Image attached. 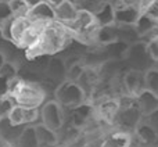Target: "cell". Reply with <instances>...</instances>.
<instances>
[{"mask_svg": "<svg viewBox=\"0 0 158 147\" xmlns=\"http://www.w3.org/2000/svg\"><path fill=\"white\" fill-rule=\"evenodd\" d=\"M25 128L27 126H18V125L11 124L8 118L0 120V136H2L3 142L7 146H11V147L15 146V143L21 137Z\"/></svg>", "mask_w": 158, "mask_h": 147, "instance_id": "cell-9", "label": "cell"}, {"mask_svg": "<svg viewBox=\"0 0 158 147\" xmlns=\"http://www.w3.org/2000/svg\"><path fill=\"white\" fill-rule=\"evenodd\" d=\"M100 147H131V137L128 133L117 132L107 136Z\"/></svg>", "mask_w": 158, "mask_h": 147, "instance_id": "cell-16", "label": "cell"}, {"mask_svg": "<svg viewBox=\"0 0 158 147\" xmlns=\"http://www.w3.org/2000/svg\"><path fill=\"white\" fill-rule=\"evenodd\" d=\"M8 94L15 100L17 106L27 108H42L46 100V92L39 85L14 79L8 83Z\"/></svg>", "mask_w": 158, "mask_h": 147, "instance_id": "cell-1", "label": "cell"}, {"mask_svg": "<svg viewBox=\"0 0 158 147\" xmlns=\"http://www.w3.org/2000/svg\"><path fill=\"white\" fill-rule=\"evenodd\" d=\"M135 101H136V107L140 111V114L143 117H150L151 114L158 110V96L151 93L150 90H143L142 93L135 97Z\"/></svg>", "mask_w": 158, "mask_h": 147, "instance_id": "cell-8", "label": "cell"}, {"mask_svg": "<svg viewBox=\"0 0 158 147\" xmlns=\"http://www.w3.org/2000/svg\"><path fill=\"white\" fill-rule=\"evenodd\" d=\"M4 63H6V61H4V57H3V56L0 54V68H2V65H3Z\"/></svg>", "mask_w": 158, "mask_h": 147, "instance_id": "cell-32", "label": "cell"}, {"mask_svg": "<svg viewBox=\"0 0 158 147\" xmlns=\"http://www.w3.org/2000/svg\"><path fill=\"white\" fill-rule=\"evenodd\" d=\"M14 147H40L38 136H36L35 126H27Z\"/></svg>", "mask_w": 158, "mask_h": 147, "instance_id": "cell-18", "label": "cell"}, {"mask_svg": "<svg viewBox=\"0 0 158 147\" xmlns=\"http://www.w3.org/2000/svg\"><path fill=\"white\" fill-rule=\"evenodd\" d=\"M6 145V143L4 142H3V139H2V136H0V147H2V146H4Z\"/></svg>", "mask_w": 158, "mask_h": 147, "instance_id": "cell-33", "label": "cell"}, {"mask_svg": "<svg viewBox=\"0 0 158 147\" xmlns=\"http://www.w3.org/2000/svg\"><path fill=\"white\" fill-rule=\"evenodd\" d=\"M69 32L64 24L54 21L46 25L42 33V40L39 46L33 50L35 54H53V53L61 50L69 40Z\"/></svg>", "mask_w": 158, "mask_h": 147, "instance_id": "cell-2", "label": "cell"}, {"mask_svg": "<svg viewBox=\"0 0 158 147\" xmlns=\"http://www.w3.org/2000/svg\"><path fill=\"white\" fill-rule=\"evenodd\" d=\"M11 6V10H13L14 17H22V15H27L28 11H29V7L27 4V0H13L10 2Z\"/></svg>", "mask_w": 158, "mask_h": 147, "instance_id": "cell-26", "label": "cell"}, {"mask_svg": "<svg viewBox=\"0 0 158 147\" xmlns=\"http://www.w3.org/2000/svg\"><path fill=\"white\" fill-rule=\"evenodd\" d=\"M115 24L119 25H126V27H132V25H136L139 21L140 15H142V11L139 8L137 3H121V4L115 6Z\"/></svg>", "mask_w": 158, "mask_h": 147, "instance_id": "cell-5", "label": "cell"}, {"mask_svg": "<svg viewBox=\"0 0 158 147\" xmlns=\"http://www.w3.org/2000/svg\"><path fill=\"white\" fill-rule=\"evenodd\" d=\"M157 25H158V19L151 18V17L147 15V14H142L140 18H139V21H137V24L135 25V28H136V31H137L139 35L147 36L148 33L157 27Z\"/></svg>", "mask_w": 158, "mask_h": 147, "instance_id": "cell-19", "label": "cell"}, {"mask_svg": "<svg viewBox=\"0 0 158 147\" xmlns=\"http://www.w3.org/2000/svg\"><path fill=\"white\" fill-rule=\"evenodd\" d=\"M147 124L153 126V128L156 129V132L158 133V110L154 112V114H151L150 117L147 118Z\"/></svg>", "mask_w": 158, "mask_h": 147, "instance_id": "cell-31", "label": "cell"}, {"mask_svg": "<svg viewBox=\"0 0 158 147\" xmlns=\"http://www.w3.org/2000/svg\"><path fill=\"white\" fill-rule=\"evenodd\" d=\"M64 122V112L63 106L57 100L47 101L40 108V124H43L46 128L57 132L63 126Z\"/></svg>", "mask_w": 158, "mask_h": 147, "instance_id": "cell-4", "label": "cell"}, {"mask_svg": "<svg viewBox=\"0 0 158 147\" xmlns=\"http://www.w3.org/2000/svg\"><path fill=\"white\" fill-rule=\"evenodd\" d=\"M47 74L52 78L58 79L60 76H67V67L64 61L61 60H52L47 65Z\"/></svg>", "mask_w": 158, "mask_h": 147, "instance_id": "cell-21", "label": "cell"}, {"mask_svg": "<svg viewBox=\"0 0 158 147\" xmlns=\"http://www.w3.org/2000/svg\"><path fill=\"white\" fill-rule=\"evenodd\" d=\"M32 25H33V22L28 18V15L14 17V22H13V42L14 43L18 44L19 40L22 39V36H24V33Z\"/></svg>", "mask_w": 158, "mask_h": 147, "instance_id": "cell-15", "label": "cell"}, {"mask_svg": "<svg viewBox=\"0 0 158 147\" xmlns=\"http://www.w3.org/2000/svg\"><path fill=\"white\" fill-rule=\"evenodd\" d=\"M125 86L129 90V93L137 96L146 90V82H144V74L140 71H131L125 76Z\"/></svg>", "mask_w": 158, "mask_h": 147, "instance_id": "cell-12", "label": "cell"}, {"mask_svg": "<svg viewBox=\"0 0 158 147\" xmlns=\"http://www.w3.org/2000/svg\"><path fill=\"white\" fill-rule=\"evenodd\" d=\"M83 67L79 65V64H74L71 65V68H67V78L71 79V82H77L83 76Z\"/></svg>", "mask_w": 158, "mask_h": 147, "instance_id": "cell-27", "label": "cell"}, {"mask_svg": "<svg viewBox=\"0 0 158 147\" xmlns=\"http://www.w3.org/2000/svg\"><path fill=\"white\" fill-rule=\"evenodd\" d=\"M143 115L140 114V111L136 107V101H135V106L128 107V108H123L119 112V124L123 126H128V128H137L140 125L139 121Z\"/></svg>", "mask_w": 158, "mask_h": 147, "instance_id": "cell-13", "label": "cell"}, {"mask_svg": "<svg viewBox=\"0 0 158 147\" xmlns=\"http://www.w3.org/2000/svg\"><path fill=\"white\" fill-rule=\"evenodd\" d=\"M96 24L98 28L110 27L115 22V7L112 3H103L100 10L94 14Z\"/></svg>", "mask_w": 158, "mask_h": 147, "instance_id": "cell-11", "label": "cell"}, {"mask_svg": "<svg viewBox=\"0 0 158 147\" xmlns=\"http://www.w3.org/2000/svg\"><path fill=\"white\" fill-rule=\"evenodd\" d=\"M35 131H36V136H38L40 147H52L58 142L57 133L54 131H52V129L46 128L43 124H38L35 126Z\"/></svg>", "mask_w": 158, "mask_h": 147, "instance_id": "cell-14", "label": "cell"}, {"mask_svg": "<svg viewBox=\"0 0 158 147\" xmlns=\"http://www.w3.org/2000/svg\"><path fill=\"white\" fill-rule=\"evenodd\" d=\"M56 96H57V101L63 107H75L83 101L85 90L77 82L65 81L60 85Z\"/></svg>", "mask_w": 158, "mask_h": 147, "instance_id": "cell-3", "label": "cell"}, {"mask_svg": "<svg viewBox=\"0 0 158 147\" xmlns=\"http://www.w3.org/2000/svg\"><path fill=\"white\" fill-rule=\"evenodd\" d=\"M15 106H17L15 100L10 94L2 96L0 97V120H6V118L10 117L11 111L14 110Z\"/></svg>", "mask_w": 158, "mask_h": 147, "instance_id": "cell-20", "label": "cell"}, {"mask_svg": "<svg viewBox=\"0 0 158 147\" xmlns=\"http://www.w3.org/2000/svg\"><path fill=\"white\" fill-rule=\"evenodd\" d=\"M11 124L18 126H27V122H25V107L21 106H15L14 110L11 111L10 117H8Z\"/></svg>", "mask_w": 158, "mask_h": 147, "instance_id": "cell-24", "label": "cell"}, {"mask_svg": "<svg viewBox=\"0 0 158 147\" xmlns=\"http://www.w3.org/2000/svg\"><path fill=\"white\" fill-rule=\"evenodd\" d=\"M44 27H46V25L33 24L32 27H31L29 29H28L27 32L24 33V36H22V39L19 40L18 46L25 47V49H28V50H31V52H33V50H35L36 47L39 46V43H40V40H42V33H43Z\"/></svg>", "mask_w": 158, "mask_h": 147, "instance_id": "cell-10", "label": "cell"}, {"mask_svg": "<svg viewBox=\"0 0 158 147\" xmlns=\"http://www.w3.org/2000/svg\"><path fill=\"white\" fill-rule=\"evenodd\" d=\"M146 89L158 96V68H151L144 74Z\"/></svg>", "mask_w": 158, "mask_h": 147, "instance_id": "cell-22", "label": "cell"}, {"mask_svg": "<svg viewBox=\"0 0 158 147\" xmlns=\"http://www.w3.org/2000/svg\"><path fill=\"white\" fill-rule=\"evenodd\" d=\"M27 15L33 24L38 25H49L56 21L54 7L50 2H44V0H40L35 7L29 8Z\"/></svg>", "mask_w": 158, "mask_h": 147, "instance_id": "cell-6", "label": "cell"}, {"mask_svg": "<svg viewBox=\"0 0 158 147\" xmlns=\"http://www.w3.org/2000/svg\"><path fill=\"white\" fill-rule=\"evenodd\" d=\"M136 133H137V137H139L144 145L151 146L158 140V133L156 132V129H154L151 125H148L147 122L140 124V125L136 128Z\"/></svg>", "mask_w": 158, "mask_h": 147, "instance_id": "cell-17", "label": "cell"}, {"mask_svg": "<svg viewBox=\"0 0 158 147\" xmlns=\"http://www.w3.org/2000/svg\"><path fill=\"white\" fill-rule=\"evenodd\" d=\"M56 11V21L64 25H68L77 18L78 15V6L68 0H60V2H50Z\"/></svg>", "mask_w": 158, "mask_h": 147, "instance_id": "cell-7", "label": "cell"}, {"mask_svg": "<svg viewBox=\"0 0 158 147\" xmlns=\"http://www.w3.org/2000/svg\"><path fill=\"white\" fill-rule=\"evenodd\" d=\"M96 39H97L100 43L108 44V43H112V42L117 40V35H115V32L110 27H104V28H98L97 29Z\"/></svg>", "mask_w": 158, "mask_h": 147, "instance_id": "cell-23", "label": "cell"}, {"mask_svg": "<svg viewBox=\"0 0 158 147\" xmlns=\"http://www.w3.org/2000/svg\"><path fill=\"white\" fill-rule=\"evenodd\" d=\"M2 147H11V146H7V145H4V146H2Z\"/></svg>", "mask_w": 158, "mask_h": 147, "instance_id": "cell-34", "label": "cell"}, {"mask_svg": "<svg viewBox=\"0 0 158 147\" xmlns=\"http://www.w3.org/2000/svg\"><path fill=\"white\" fill-rule=\"evenodd\" d=\"M147 54L153 60L158 61V38L153 39V40H150L147 43Z\"/></svg>", "mask_w": 158, "mask_h": 147, "instance_id": "cell-30", "label": "cell"}, {"mask_svg": "<svg viewBox=\"0 0 158 147\" xmlns=\"http://www.w3.org/2000/svg\"><path fill=\"white\" fill-rule=\"evenodd\" d=\"M13 17H14V14H13V10H11L10 2H3V0H0V24L10 18H13Z\"/></svg>", "mask_w": 158, "mask_h": 147, "instance_id": "cell-28", "label": "cell"}, {"mask_svg": "<svg viewBox=\"0 0 158 147\" xmlns=\"http://www.w3.org/2000/svg\"><path fill=\"white\" fill-rule=\"evenodd\" d=\"M13 22H14V17L0 24V32H2V36L4 39H7V40H13Z\"/></svg>", "mask_w": 158, "mask_h": 147, "instance_id": "cell-29", "label": "cell"}, {"mask_svg": "<svg viewBox=\"0 0 158 147\" xmlns=\"http://www.w3.org/2000/svg\"><path fill=\"white\" fill-rule=\"evenodd\" d=\"M0 78L4 79L8 83H10L11 81H14V79H17V67L14 65L13 63L6 61L2 65V68H0Z\"/></svg>", "mask_w": 158, "mask_h": 147, "instance_id": "cell-25", "label": "cell"}]
</instances>
